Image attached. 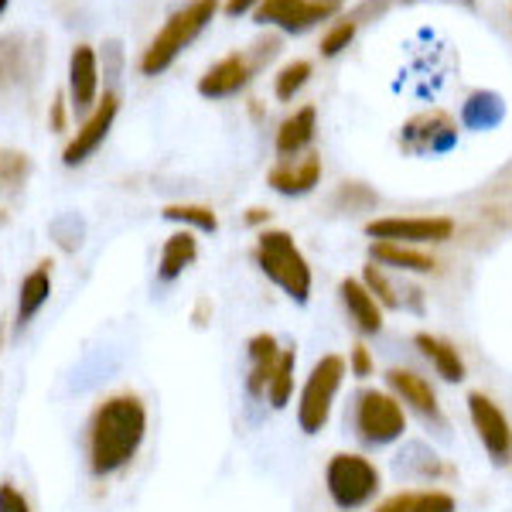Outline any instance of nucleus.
<instances>
[{"mask_svg": "<svg viewBox=\"0 0 512 512\" xmlns=\"http://www.w3.org/2000/svg\"><path fill=\"white\" fill-rule=\"evenodd\" d=\"M147 437V410L134 393H117L96 407L89 420V468L93 475H117L137 458Z\"/></svg>", "mask_w": 512, "mask_h": 512, "instance_id": "1", "label": "nucleus"}, {"mask_svg": "<svg viewBox=\"0 0 512 512\" xmlns=\"http://www.w3.org/2000/svg\"><path fill=\"white\" fill-rule=\"evenodd\" d=\"M256 267L274 287H280L294 304H308L315 291V274H311L308 256L294 243L287 229H260L256 236Z\"/></svg>", "mask_w": 512, "mask_h": 512, "instance_id": "2", "label": "nucleus"}, {"mask_svg": "<svg viewBox=\"0 0 512 512\" xmlns=\"http://www.w3.org/2000/svg\"><path fill=\"white\" fill-rule=\"evenodd\" d=\"M216 14H219V0H192V4L178 7V11L164 21V28L158 35L151 38V45L144 48V55H140V72H144V76H161V72H168L178 55L209 28Z\"/></svg>", "mask_w": 512, "mask_h": 512, "instance_id": "3", "label": "nucleus"}, {"mask_svg": "<svg viewBox=\"0 0 512 512\" xmlns=\"http://www.w3.org/2000/svg\"><path fill=\"white\" fill-rule=\"evenodd\" d=\"M325 492L338 512H359L373 506L383 492V472L369 454L338 451L325 465Z\"/></svg>", "mask_w": 512, "mask_h": 512, "instance_id": "4", "label": "nucleus"}, {"mask_svg": "<svg viewBox=\"0 0 512 512\" xmlns=\"http://www.w3.org/2000/svg\"><path fill=\"white\" fill-rule=\"evenodd\" d=\"M349 424L352 434L359 437V444H366V448H393V444H400L407 437L410 414L390 390L366 386V390L352 396Z\"/></svg>", "mask_w": 512, "mask_h": 512, "instance_id": "5", "label": "nucleus"}, {"mask_svg": "<svg viewBox=\"0 0 512 512\" xmlns=\"http://www.w3.org/2000/svg\"><path fill=\"white\" fill-rule=\"evenodd\" d=\"M345 376H349V366H345L342 355H321L311 366V373L301 386V396H297V427L304 434H321L328 427Z\"/></svg>", "mask_w": 512, "mask_h": 512, "instance_id": "6", "label": "nucleus"}, {"mask_svg": "<svg viewBox=\"0 0 512 512\" xmlns=\"http://www.w3.org/2000/svg\"><path fill=\"white\" fill-rule=\"evenodd\" d=\"M465 403H468V420H472L478 434V444L485 448L492 465L499 468L512 465V420L506 417V410L482 390L468 393Z\"/></svg>", "mask_w": 512, "mask_h": 512, "instance_id": "7", "label": "nucleus"}, {"mask_svg": "<svg viewBox=\"0 0 512 512\" xmlns=\"http://www.w3.org/2000/svg\"><path fill=\"white\" fill-rule=\"evenodd\" d=\"M369 239L403 246H441L454 236V219L448 216H379L366 222Z\"/></svg>", "mask_w": 512, "mask_h": 512, "instance_id": "8", "label": "nucleus"}, {"mask_svg": "<svg viewBox=\"0 0 512 512\" xmlns=\"http://www.w3.org/2000/svg\"><path fill=\"white\" fill-rule=\"evenodd\" d=\"M386 390H390L396 400L403 403V410L414 414L424 427H431V431H448V417H444V407H441V400H437V390L431 386V379L420 376L417 369L393 366L390 373H386Z\"/></svg>", "mask_w": 512, "mask_h": 512, "instance_id": "9", "label": "nucleus"}, {"mask_svg": "<svg viewBox=\"0 0 512 512\" xmlns=\"http://www.w3.org/2000/svg\"><path fill=\"white\" fill-rule=\"evenodd\" d=\"M454 144H458V120L444 110L417 113V117L403 123V130H400V151L410 154V158L448 154Z\"/></svg>", "mask_w": 512, "mask_h": 512, "instance_id": "10", "label": "nucleus"}, {"mask_svg": "<svg viewBox=\"0 0 512 512\" xmlns=\"http://www.w3.org/2000/svg\"><path fill=\"white\" fill-rule=\"evenodd\" d=\"M338 0H263L253 11V18L270 28H280L284 35H304L315 24L338 14Z\"/></svg>", "mask_w": 512, "mask_h": 512, "instance_id": "11", "label": "nucleus"}, {"mask_svg": "<svg viewBox=\"0 0 512 512\" xmlns=\"http://www.w3.org/2000/svg\"><path fill=\"white\" fill-rule=\"evenodd\" d=\"M117 113H120L117 93H106L96 103V110L89 113L86 120H82V127L76 130V137L65 144V151H62V164H65V168H79V164H86L89 158H93L99 147H103V140L110 137Z\"/></svg>", "mask_w": 512, "mask_h": 512, "instance_id": "12", "label": "nucleus"}, {"mask_svg": "<svg viewBox=\"0 0 512 512\" xmlns=\"http://www.w3.org/2000/svg\"><path fill=\"white\" fill-rule=\"evenodd\" d=\"M338 304H342L345 321L352 325L355 335L373 338V335L383 332V325H386V321H383L386 318L383 304L369 294V287L362 284L359 277H345L342 284H338Z\"/></svg>", "mask_w": 512, "mask_h": 512, "instance_id": "13", "label": "nucleus"}, {"mask_svg": "<svg viewBox=\"0 0 512 512\" xmlns=\"http://www.w3.org/2000/svg\"><path fill=\"white\" fill-rule=\"evenodd\" d=\"M256 69H260V65H256L250 52H233V55H226V59H219L202 79H198V93L205 99H229L250 86Z\"/></svg>", "mask_w": 512, "mask_h": 512, "instance_id": "14", "label": "nucleus"}, {"mask_svg": "<svg viewBox=\"0 0 512 512\" xmlns=\"http://www.w3.org/2000/svg\"><path fill=\"white\" fill-rule=\"evenodd\" d=\"M321 158L318 154H301V158H291V161H280L270 168L267 175V185L274 188L277 195H287V198H301V195H311L315 188L321 185Z\"/></svg>", "mask_w": 512, "mask_h": 512, "instance_id": "15", "label": "nucleus"}, {"mask_svg": "<svg viewBox=\"0 0 512 512\" xmlns=\"http://www.w3.org/2000/svg\"><path fill=\"white\" fill-rule=\"evenodd\" d=\"M99 93V62L93 45H76L69 55V99L76 113L96 110Z\"/></svg>", "mask_w": 512, "mask_h": 512, "instance_id": "16", "label": "nucleus"}, {"mask_svg": "<svg viewBox=\"0 0 512 512\" xmlns=\"http://www.w3.org/2000/svg\"><path fill=\"white\" fill-rule=\"evenodd\" d=\"M280 352L284 349H280L277 335L270 332H260L246 342V362H250V369H246V393H250V400H267V386L277 369Z\"/></svg>", "mask_w": 512, "mask_h": 512, "instance_id": "17", "label": "nucleus"}, {"mask_svg": "<svg viewBox=\"0 0 512 512\" xmlns=\"http://www.w3.org/2000/svg\"><path fill=\"white\" fill-rule=\"evenodd\" d=\"M35 72V48L24 31H7L0 35V96L18 89L24 79Z\"/></svg>", "mask_w": 512, "mask_h": 512, "instance_id": "18", "label": "nucleus"}, {"mask_svg": "<svg viewBox=\"0 0 512 512\" xmlns=\"http://www.w3.org/2000/svg\"><path fill=\"white\" fill-rule=\"evenodd\" d=\"M414 349L424 355V362L434 369V376L444 379V383H465L468 366H465V359H461V352L454 342H448V338H441L434 332H417Z\"/></svg>", "mask_w": 512, "mask_h": 512, "instance_id": "19", "label": "nucleus"}, {"mask_svg": "<svg viewBox=\"0 0 512 512\" xmlns=\"http://www.w3.org/2000/svg\"><path fill=\"white\" fill-rule=\"evenodd\" d=\"M369 260L386 270H396V274H403V277L407 274L424 277L437 270V260L427 250H420V246H403V243H383V239H373Z\"/></svg>", "mask_w": 512, "mask_h": 512, "instance_id": "20", "label": "nucleus"}, {"mask_svg": "<svg viewBox=\"0 0 512 512\" xmlns=\"http://www.w3.org/2000/svg\"><path fill=\"white\" fill-rule=\"evenodd\" d=\"M315 134H318V110H315V106H301V110H294L291 117L277 127L274 147H277L280 161H291V158L308 154Z\"/></svg>", "mask_w": 512, "mask_h": 512, "instance_id": "21", "label": "nucleus"}, {"mask_svg": "<svg viewBox=\"0 0 512 512\" xmlns=\"http://www.w3.org/2000/svg\"><path fill=\"white\" fill-rule=\"evenodd\" d=\"M396 472L407 475V478H420V482H448L454 478V468L448 461L441 458L434 448H427V444H407L400 454H396Z\"/></svg>", "mask_w": 512, "mask_h": 512, "instance_id": "22", "label": "nucleus"}, {"mask_svg": "<svg viewBox=\"0 0 512 512\" xmlns=\"http://www.w3.org/2000/svg\"><path fill=\"white\" fill-rule=\"evenodd\" d=\"M373 512H458V502L444 489H403L379 499Z\"/></svg>", "mask_w": 512, "mask_h": 512, "instance_id": "23", "label": "nucleus"}, {"mask_svg": "<svg viewBox=\"0 0 512 512\" xmlns=\"http://www.w3.org/2000/svg\"><path fill=\"white\" fill-rule=\"evenodd\" d=\"M195 260H198L195 233L192 229H178V233H171L168 239H164V250H161V260H158V277L164 280V284H171V280H178Z\"/></svg>", "mask_w": 512, "mask_h": 512, "instance_id": "24", "label": "nucleus"}, {"mask_svg": "<svg viewBox=\"0 0 512 512\" xmlns=\"http://www.w3.org/2000/svg\"><path fill=\"white\" fill-rule=\"evenodd\" d=\"M502 117H506V103H502L499 93H492V89H478L465 99V106H461V123H465L468 130H492L499 127Z\"/></svg>", "mask_w": 512, "mask_h": 512, "instance_id": "25", "label": "nucleus"}, {"mask_svg": "<svg viewBox=\"0 0 512 512\" xmlns=\"http://www.w3.org/2000/svg\"><path fill=\"white\" fill-rule=\"evenodd\" d=\"M48 297H52V274H48V263H41L38 270H31V274L21 280V294H18V328H24L31 318L38 315L41 308H45Z\"/></svg>", "mask_w": 512, "mask_h": 512, "instance_id": "26", "label": "nucleus"}, {"mask_svg": "<svg viewBox=\"0 0 512 512\" xmlns=\"http://www.w3.org/2000/svg\"><path fill=\"white\" fill-rule=\"evenodd\" d=\"M359 280L369 287V294L383 304V311H403V284H396L386 267H379V263L369 260L366 267H362Z\"/></svg>", "mask_w": 512, "mask_h": 512, "instance_id": "27", "label": "nucleus"}, {"mask_svg": "<svg viewBox=\"0 0 512 512\" xmlns=\"http://www.w3.org/2000/svg\"><path fill=\"white\" fill-rule=\"evenodd\" d=\"M31 178V158L14 147H0V198H14Z\"/></svg>", "mask_w": 512, "mask_h": 512, "instance_id": "28", "label": "nucleus"}, {"mask_svg": "<svg viewBox=\"0 0 512 512\" xmlns=\"http://www.w3.org/2000/svg\"><path fill=\"white\" fill-rule=\"evenodd\" d=\"M294 383H297V352L294 349H284L277 359V369L270 376V386H267V403L274 410H284L294 396Z\"/></svg>", "mask_w": 512, "mask_h": 512, "instance_id": "29", "label": "nucleus"}, {"mask_svg": "<svg viewBox=\"0 0 512 512\" xmlns=\"http://www.w3.org/2000/svg\"><path fill=\"white\" fill-rule=\"evenodd\" d=\"M164 219L181 222L185 229H198V233H216L219 229V216L209 209V205H198V202H181V205H168L161 212Z\"/></svg>", "mask_w": 512, "mask_h": 512, "instance_id": "30", "label": "nucleus"}, {"mask_svg": "<svg viewBox=\"0 0 512 512\" xmlns=\"http://www.w3.org/2000/svg\"><path fill=\"white\" fill-rule=\"evenodd\" d=\"M311 72H315V65H311L308 59L287 62L284 69L274 76V96L280 99V103H294V96L311 82Z\"/></svg>", "mask_w": 512, "mask_h": 512, "instance_id": "31", "label": "nucleus"}, {"mask_svg": "<svg viewBox=\"0 0 512 512\" xmlns=\"http://www.w3.org/2000/svg\"><path fill=\"white\" fill-rule=\"evenodd\" d=\"M376 192L369 185H362V181H345V185H338V192L332 198V205L335 209H342V212H369V209H376Z\"/></svg>", "mask_w": 512, "mask_h": 512, "instance_id": "32", "label": "nucleus"}, {"mask_svg": "<svg viewBox=\"0 0 512 512\" xmlns=\"http://www.w3.org/2000/svg\"><path fill=\"white\" fill-rule=\"evenodd\" d=\"M355 31H359V21H355V18L335 21L332 28L321 35V59H338V55H342L345 48L355 41Z\"/></svg>", "mask_w": 512, "mask_h": 512, "instance_id": "33", "label": "nucleus"}, {"mask_svg": "<svg viewBox=\"0 0 512 512\" xmlns=\"http://www.w3.org/2000/svg\"><path fill=\"white\" fill-rule=\"evenodd\" d=\"M345 366H349V376H355L359 383H366V379L376 376V355H373V349H369L366 342H355L349 349Z\"/></svg>", "mask_w": 512, "mask_h": 512, "instance_id": "34", "label": "nucleus"}, {"mask_svg": "<svg viewBox=\"0 0 512 512\" xmlns=\"http://www.w3.org/2000/svg\"><path fill=\"white\" fill-rule=\"evenodd\" d=\"M0 512H31V506L14 485H0Z\"/></svg>", "mask_w": 512, "mask_h": 512, "instance_id": "35", "label": "nucleus"}, {"mask_svg": "<svg viewBox=\"0 0 512 512\" xmlns=\"http://www.w3.org/2000/svg\"><path fill=\"white\" fill-rule=\"evenodd\" d=\"M69 106L72 103H65V93L55 96V103H52V130H65V113H69Z\"/></svg>", "mask_w": 512, "mask_h": 512, "instance_id": "36", "label": "nucleus"}, {"mask_svg": "<svg viewBox=\"0 0 512 512\" xmlns=\"http://www.w3.org/2000/svg\"><path fill=\"white\" fill-rule=\"evenodd\" d=\"M263 0H226V14L229 18H243V14H250V11H256Z\"/></svg>", "mask_w": 512, "mask_h": 512, "instance_id": "37", "label": "nucleus"}, {"mask_svg": "<svg viewBox=\"0 0 512 512\" xmlns=\"http://www.w3.org/2000/svg\"><path fill=\"white\" fill-rule=\"evenodd\" d=\"M267 222H270L267 209H250V212H246V226H267Z\"/></svg>", "mask_w": 512, "mask_h": 512, "instance_id": "38", "label": "nucleus"}, {"mask_svg": "<svg viewBox=\"0 0 512 512\" xmlns=\"http://www.w3.org/2000/svg\"><path fill=\"white\" fill-rule=\"evenodd\" d=\"M403 4H410V0H403ZM461 4H468V7H472V4H475V0H461Z\"/></svg>", "mask_w": 512, "mask_h": 512, "instance_id": "39", "label": "nucleus"}, {"mask_svg": "<svg viewBox=\"0 0 512 512\" xmlns=\"http://www.w3.org/2000/svg\"><path fill=\"white\" fill-rule=\"evenodd\" d=\"M7 11V0H0V14H4Z\"/></svg>", "mask_w": 512, "mask_h": 512, "instance_id": "40", "label": "nucleus"}, {"mask_svg": "<svg viewBox=\"0 0 512 512\" xmlns=\"http://www.w3.org/2000/svg\"><path fill=\"white\" fill-rule=\"evenodd\" d=\"M338 4H342V0H338Z\"/></svg>", "mask_w": 512, "mask_h": 512, "instance_id": "41", "label": "nucleus"}]
</instances>
